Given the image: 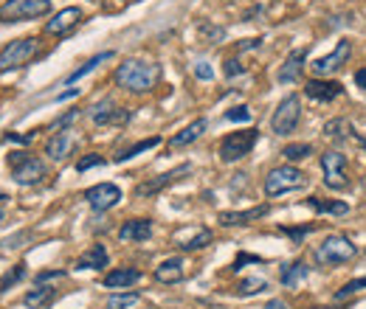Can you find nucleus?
<instances>
[{
    "label": "nucleus",
    "mask_w": 366,
    "mask_h": 309,
    "mask_svg": "<svg viewBox=\"0 0 366 309\" xmlns=\"http://www.w3.org/2000/svg\"><path fill=\"white\" fill-rule=\"evenodd\" d=\"M310 309H336V306H310Z\"/></svg>",
    "instance_id": "de8ad7c7"
},
{
    "label": "nucleus",
    "mask_w": 366,
    "mask_h": 309,
    "mask_svg": "<svg viewBox=\"0 0 366 309\" xmlns=\"http://www.w3.org/2000/svg\"><path fill=\"white\" fill-rule=\"evenodd\" d=\"M51 12V0H6L0 6V23H26L46 17Z\"/></svg>",
    "instance_id": "20e7f679"
},
{
    "label": "nucleus",
    "mask_w": 366,
    "mask_h": 309,
    "mask_svg": "<svg viewBox=\"0 0 366 309\" xmlns=\"http://www.w3.org/2000/svg\"><path fill=\"white\" fill-rule=\"evenodd\" d=\"M315 211H321V214H333V216H344V214H349V205L347 203H341V200H321V197H310L307 200Z\"/></svg>",
    "instance_id": "c85d7f7f"
},
{
    "label": "nucleus",
    "mask_w": 366,
    "mask_h": 309,
    "mask_svg": "<svg viewBox=\"0 0 366 309\" xmlns=\"http://www.w3.org/2000/svg\"><path fill=\"white\" fill-rule=\"evenodd\" d=\"M172 245L181 247V250H200V247L212 245V231H209V228H200V225L181 228V231H175Z\"/></svg>",
    "instance_id": "f8f14e48"
},
{
    "label": "nucleus",
    "mask_w": 366,
    "mask_h": 309,
    "mask_svg": "<svg viewBox=\"0 0 366 309\" xmlns=\"http://www.w3.org/2000/svg\"><path fill=\"white\" fill-rule=\"evenodd\" d=\"M0 200H3V191H0Z\"/></svg>",
    "instance_id": "8fccbe9b"
},
{
    "label": "nucleus",
    "mask_w": 366,
    "mask_h": 309,
    "mask_svg": "<svg viewBox=\"0 0 366 309\" xmlns=\"http://www.w3.org/2000/svg\"><path fill=\"white\" fill-rule=\"evenodd\" d=\"M76 93H79V91H76V87H71V91H65V93H60V96H57V102H65V99H73Z\"/></svg>",
    "instance_id": "a18cd8bd"
},
{
    "label": "nucleus",
    "mask_w": 366,
    "mask_h": 309,
    "mask_svg": "<svg viewBox=\"0 0 366 309\" xmlns=\"http://www.w3.org/2000/svg\"><path fill=\"white\" fill-rule=\"evenodd\" d=\"M324 135H327L330 141H336V144H341V141H347L349 135H355V129L349 127L347 118H333V121L324 124Z\"/></svg>",
    "instance_id": "393cba45"
},
{
    "label": "nucleus",
    "mask_w": 366,
    "mask_h": 309,
    "mask_svg": "<svg viewBox=\"0 0 366 309\" xmlns=\"http://www.w3.org/2000/svg\"><path fill=\"white\" fill-rule=\"evenodd\" d=\"M239 73H242V65H239L237 59H228V62H226V76L234 79V76H239Z\"/></svg>",
    "instance_id": "a19ab883"
},
{
    "label": "nucleus",
    "mask_w": 366,
    "mask_h": 309,
    "mask_svg": "<svg viewBox=\"0 0 366 309\" xmlns=\"http://www.w3.org/2000/svg\"><path fill=\"white\" fill-rule=\"evenodd\" d=\"M91 118H93V124H99V127H104V124H125V121L130 118V110L116 107L110 99H104V102H99V104L91 110Z\"/></svg>",
    "instance_id": "dca6fc26"
},
{
    "label": "nucleus",
    "mask_w": 366,
    "mask_h": 309,
    "mask_svg": "<svg viewBox=\"0 0 366 309\" xmlns=\"http://www.w3.org/2000/svg\"><path fill=\"white\" fill-rule=\"evenodd\" d=\"M3 219H6V214H3V211H0V223H3Z\"/></svg>",
    "instance_id": "09e8293b"
},
{
    "label": "nucleus",
    "mask_w": 366,
    "mask_h": 309,
    "mask_svg": "<svg viewBox=\"0 0 366 309\" xmlns=\"http://www.w3.org/2000/svg\"><path fill=\"white\" fill-rule=\"evenodd\" d=\"M76 118H79V110H68L65 115H60V118L51 124V129H68V127H71Z\"/></svg>",
    "instance_id": "e433bc0d"
},
{
    "label": "nucleus",
    "mask_w": 366,
    "mask_h": 309,
    "mask_svg": "<svg viewBox=\"0 0 366 309\" xmlns=\"http://www.w3.org/2000/svg\"><path fill=\"white\" fill-rule=\"evenodd\" d=\"M194 76H197V79H203V82H209V79L214 76V71H212V65H209V62H197V65H194Z\"/></svg>",
    "instance_id": "58836bf2"
},
{
    "label": "nucleus",
    "mask_w": 366,
    "mask_h": 309,
    "mask_svg": "<svg viewBox=\"0 0 366 309\" xmlns=\"http://www.w3.org/2000/svg\"><path fill=\"white\" fill-rule=\"evenodd\" d=\"M310 152H313V147H310V144H288V147L282 149L284 160H291V163H299V160L310 158Z\"/></svg>",
    "instance_id": "2f4dec72"
},
{
    "label": "nucleus",
    "mask_w": 366,
    "mask_h": 309,
    "mask_svg": "<svg viewBox=\"0 0 366 309\" xmlns=\"http://www.w3.org/2000/svg\"><path fill=\"white\" fill-rule=\"evenodd\" d=\"M307 186V174L296 166H276L265 178V197H279L288 191H299Z\"/></svg>",
    "instance_id": "7ed1b4c3"
},
{
    "label": "nucleus",
    "mask_w": 366,
    "mask_h": 309,
    "mask_svg": "<svg viewBox=\"0 0 366 309\" xmlns=\"http://www.w3.org/2000/svg\"><path fill=\"white\" fill-rule=\"evenodd\" d=\"M9 169L15 183L20 186H34L46 178V163L34 158L31 152H9Z\"/></svg>",
    "instance_id": "39448f33"
},
{
    "label": "nucleus",
    "mask_w": 366,
    "mask_h": 309,
    "mask_svg": "<svg viewBox=\"0 0 366 309\" xmlns=\"http://www.w3.org/2000/svg\"><path fill=\"white\" fill-rule=\"evenodd\" d=\"M85 17H82V9H76V6H68V9H62V12H57L54 15V20H48L46 23V31L48 34H54V37H65L68 31H73L79 23H82Z\"/></svg>",
    "instance_id": "ddd939ff"
},
{
    "label": "nucleus",
    "mask_w": 366,
    "mask_h": 309,
    "mask_svg": "<svg viewBox=\"0 0 366 309\" xmlns=\"http://www.w3.org/2000/svg\"><path fill=\"white\" fill-rule=\"evenodd\" d=\"M321 171H324V183H327V189H347L349 186V178H347V155L341 152H324L321 155Z\"/></svg>",
    "instance_id": "1a4fd4ad"
},
{
    "label": "nucleus",
    "mask_w": 366,
    "mask_h": 309,
    "mask_svg": "<svg viewBox=\"0 0 366 309\" xmlns=\"http://www.w3.org/2000/svg\"><path fill=\"white\" fill-rule=\"evenodd\" d=\"M85 200L93 211H110L113 205L121 203V189L116 183H99V186H91L85 191Z\"/></svg>",
    "instance_id": "9b49d317"
},
{
    "label": "nucleus",
    "mask_w": 366,
    "mask_h": 309,
    "mask_svg": "<svg viewBox=\"0 0 366 309\" xmlns=\"http://www.w3.org/2000/svg\"><path fill=\"white\" fill-rule=\"evenodd\" d=\"M93 3H96V0H93Z\"/></svg>",
    "instance_id": "603ef678"
},
{
    "label": "nucleus",
    "mask_w": 366,
    "mask_h": 309,
    "mask_svg": "<svg viewBox=\"0 0 366 309\" xmlns=\"http://www.w3.org/2000/svg\"><path fill=\"white\" fill-rule=\"evenodd\" d=\"M358 84H360V87H366V71H360V73H358Z\"/></svg>",
    "instance_id": "49530a36"
},
{
    "label": "nucleus",
    "mask_w": 366,
    "mask_h": 309,
    "mask_svg": "<svg viewBox=\"0 0 366 309\" xmlns=\"http://www.w3.org/2000/svg\"><path fill=\"white\" fill-rule=\"evenodd\" d=\"M104 163V158L102 155H85L82 160L76 163V171H88V169H93V166H102Z\"/></svg>",
    "instance_id": "c9c22d12"
},
{
    "label": "nucleus",
    "mask_w": 366,
    "mask_h": 309,
    "mask_svg": "<svg viewBox=\"0 0 366 309\" xmlns=\"http://www.w3.org/2000/svg\"><path fill=\"white\" fill-rule=\"evenodd\" d=\"M226 118L228 121H251V110L248 107H234V110L226 113Z\"/></svg>",
    "instance_id": "4c0bfd02"
},
{
    "label": "nucleus",
    "mask_w": 366,
    "mask_h": 309,
    "mask_svg": "<svg viewBox=\"0 0 366 309\" xmlns=\"http://www.w3.org/2000/svg\"><path fill=\"white\" fill-rule=\"evenodd\" d=\"M262 290H268L265 279H246V281H239V287H237L239 295H254V292H262Z\"/></svg>",
    "instance_id": "473e14b6"
},
{
    "label": "nucleus",
    "mask_w": 366,
    "mask_h": 309,
    "mask_svg": "<svg viewBox=\"0 0 366 309\" xmlns=\"http://www.w3.org/2000/svg\"><path fill=\"white\" fill-rule=\"evenodd\" d=\"M107 59H113V51H102V54L91 57V59H88V62L82 65V68H76V71H73V73H71V76L65 79V84H73V82H79V79H82V76H88L91 71H96V68H99L102 62H107Z\"/></svg>",
    "instance_id": "cd10ccee"
},
{
    "label": "nucleus",
    "mask_w": 366,
    "mask_h": 309,
    "mask_svg": "<svg viewBox=\"0 0 366 309\" xmlns=\"http://www.w3.org/2000/svg\"><path fill=\"white\" fill-rule=\"evenodd\" d=\"M307 276H310L307 261H293V264H288V268L282 270V284H284V287H296V284H302Z\"/></svg>",
    "instance_id": "bb28decb"
},
{
    "label": "nucleus",
    "mask_w": 366,
    "mask_h": 309,
    "mask_svg": "<svg viewBox=\"0 0 366 309\" xmlns=\"http://www.w3.org/2000/svg\"><path fill=\"white\" fill-rule=\"evenodd\" d=\"M62 276H65L62 270H51V273H39V276H37V281L43 284V281H51V279H62Z\"/></svg>",
    "instance_id": "79ce46f5"
},
{
    "label": "nucleus",
    "mask_w": 366,
    "mask_h": 309,
    "mask_svg": "<svg viewBox=\"0 0 366 309\" xmlns=\"http://www.w3.org/2000/svg\"><path fill=\"white\" fill-rule=\"evenodd\" d=\"M360 290H366V276H363V279H355V281H347V284L336 292V301H344V298H349V295H355V292H360Z\"/></svg>",
    "instance_id": "72a5a7b5"
},
{
    "label": "nucleus",
    "mask_w": 366,
    "mask_h": 309,
    "mask_svg": "<svg viewBox=\"0 0 366 309\" xmlns=\"http://www.w3.org/2000/svg\"><path fill=\"white\" fill-rule=\"evenodd\" d=\"M51 301H54V287H37V290L26 292V298H23V303L28 309H48Z\"/></svg>",
    "instance_id": "a878e982"
},
{
    "label": "nucleus",
    "mask_w": 366,
    "mask_h": 309,
    "mask_svg": "<svg viewBox=\"0 0 366 309\" xmlns=\"http://www.w3.org/2000/svg\"><path fill=\"white\" fill-rule=\"evenodd\" d=\"M259 138L257 129H242V132H231L220 141V160L223 163H234V160H242L246 155H251L254 144Z\"/></svg>",
    "instance_id": "6e6552de"
},
{
    "label": "nucleus",
    "mask_w": 366,
    "mask_h": 309,
    "mask_svg": "<svg viewBox=\"0 0 366 309\" xmlns=\"http://www.w3.org/2000/svg\"><path fill=\"white\" fill-rule=\"evenodd\" d=\"M73 147H76L73 129H60V132H54V135L48 138V144H46V155H48L51 160H65V158L73 152Z\"/></svg>",
    "instance_id": "4468645a"
},
{
    "label": "nucleus",
    "mask_w": 366,
    "mask_h": 309,
    "mask_svg": "<svg viewBox=\"0 0 366 309\" xmlns=\"http://www.w3.org/2000/svg\"><path fill=\"white\" fill-rule=\"evenodd\" d=\"M155 279L161 281V284H178V281H183L186 279V270H183V259H164L155 268Z\"/></svg>",
    "instance_id": "aec40b11"
},
{
    "label": "nucleus",
    "mask_w": 366,
    "mask_h": 309,
    "mask_svg": "<svg viewBox=\"0 0 366 309\" xmlns=\"http://www.w3.org/2000/svg\"><path fill=\"white\" fill-rule=\"evenodd\" d=\"M304 93L310 99H315V102H333V99H338L344 93V87L338 82H330V79L327 82H324V79H310L307 87H304Z\"/></svg>",
    "instance_id": "6ab92c4d"
},
{
    "label": "nucleus",
    "mask_w": 366,
    "mask_h": 309,
    "mask_svg": "<svg viewBox=\"0 0 366 309\" xmlns=\"http://www.w3.org/2000/svg\"><path fill=\"white\" fill-rule=\"evenodd\" d=\"M161 144V138L158 135H152V138H147V141H138V144H133L130 149H125V152H118L116 155V160L118 163H125V160H133L136 155H141V152H149V149H155Z\"/></svg>",
    "instance_id": "c756f323"
},
{
    "label": "nucleus",
    "mask_w": 366,
    "mask_h": 309,
    "mask_svg": "<svg viewBox=\"0 0 366 309\" xmlns=\"http://www.w3.org/2000/svg\"><path fill=\"white\" fill-rule=\"evenodd\" d=\"M363 186H366V180H363Z\"/></svg>",
    "instance_id": "3c124183"
},
{
    "label": "nucleus",
    "mask_w": 366,
    "mask_h": 309,
    "mask_svg": "<svg viewBox=\"0 0 366 309\" xmlns=\"http://www.w3.org/2000/svg\"><path fill=\"white\" fill-rule=\"evenodd\" d=\"M262 46V39H242L239 42V51H248V48H259Z\"/></svg>",
    "instance_id": "c03bdc74"
},
{
    "label": "nucleus",
    "mask_w": 366,
    "mask_h": 309,
    "mask_svg": "<svg viewBox=\"0 0 366 309\" xmlns=\"http://www.w3.org/2000/svg\"><path fill=\"white\" fill-rule=\"evenodd\" d=\"M186 171H189V163H183V166H178V169H172V171H167V174H158V178L141 183V186L136 189V194H138V197H152V194H158L161 189H167L170 183H175L181 174H186Z\"/></svg>",
    "instance_id": "a211bd4d"
},
{
    "label": "nucleus",
    "mask_w": 366,
    "mask_h": 309,
    "mask_svg": "<svg viewBox=\"0 0 366 309\" xmlns=\"http://www.w3.org/2000/svg\"><path fill=\"white\" fill-rule=\"evenodd\" d=\"M152 236V223L149 219H130L118 228V239L121 242H147Z\"/></svg>",
    "instance_id": "412c9836"
},
{
    "label": "nucleus",
    "mask_w": 366,
    "mask_h": 309,
    "mask_svg": "<svg viewBox=\"0 0 366 309\" xmlns=\"http://www.w3.org/2000/svg\"><path fill=\"white\" fill-rule=\"evenodd\" d=\"M76 268L79 270H102V268H107V250H104V245H93L91 250H85L82 256L76 259Z\"/></svg>",
    "instance_id": "b1692460"
},
{
    "label": "nucleus",
    "mask_w": 366,
    "mask_h": 309,
    "mask_svg": "<svg viewBox=\"0 0 366 309\" xmlns=\"http://www.w3.org/2000/svg\"><path fill=\"white\" fill-rule=\"evenodd\" d=\"M141 301L138 292H118V295H110L107 298V309H130Z\"/></svg>",
    "instance_id": "7c9ffc66"
},
{
    "label": "nucleus",
    "mask_w": 366,
    "mask_h": 309,
    "mask_svg": "<svg viewBox=\"0 0 366 309\" xmlns=\"http://www.w3.org/2000/svg\"><path fill=\"white\" fill-rule=\"evenodd\" d=\"M268 211H271L268 205H254V208H248V211H223V214L217 216V223L226 225V228H234V225H251V223H257V219H262Z\"/></svg>",
    "instance_id": "2eb2a0df"
},
{
    "label": "nucleus",
    "mask_w": 366,
    "mask_h": 309,
    "mask_svg": "<svg viewBox=\"0 0 366 309\" xmlns=\"http://www.w3.org/2000/svg\"><path fill=\"white\" fill-rule=\"evenodd\" d=\"M136 281H141V273L136 268H118V270H110L104 276L107 290H125V287H133Z\"/></svg>",
    "instance_id": "4be33fe9"
},
{
    "label": "nucleus",
    "mask_w": 366,
    "mask_h": 309,
    "mask_svg": "<svg viewBox=\"0 0 366 309\" xmlns=\"http://www.w3.org/2000/svg\"><path fill=\"white\" fill-rule=\"evenodd\" d=\"M26 276V264H17V268L12 270V273H6L3 279H0V290H9V287H15L20 279Z\"/></svg>",
    "instance_id": "f704fd0d"
},
{
    "label": "nucleus",
    "mask_w": 366,
    "mask_h": 309,
    "mask_svg": "<svg viewBox=\"0 0 366 309\" xmlns=\"http://www.w3.org/2000/svg\"><path fill=\"white\" fill-rule=\"evenodd\" d=\"M304 59H307V51H304V48L291 51L288 59H284L282 68H279V82H282V84L299 82V79H302V71H304Z\"/></svg>",
    "instance_id": "f3484780"
},
{
    "label": "nucleus",
    "mask_w": 366,
    "mask_h": 309,
    "mask_svg": "<svg viewBox=\"0 0 366 309\" xmlns=\"http://www.w3.org/2000/svg\"><path fill=\"white\" fill-rule=\"evenodd\" d=\"M284 234H291V236H304V234H310L313 231V225H304V228H282Z\"/></svg>",
    "instance_id": "37998d69"
},
{
    "label": "nucleus",
    "mask_w": 366,
    "mask_h": 309,
    "mask_svg": "<svg viewBox=\"0 0 366 309\" xmlns=\"http://www.w3.org/2000/svg\"><path fill=\"white\" fill-rule=\"evenodd\" d=\"M349 57H352V42H349V39H338L336 51L327 54V57H321V59H315V62H313V71H315L318 76H330V73L341 71V68L349 62Z\"/></svg>",
    "instance_id": "9d476101"
},
{
    "label": "nucleus",
    "mask_w": 366,
    "mask_h": 309,
    "mask_svg": "<svg viewBox=\"0 0 366 309\" xmlns=\"http://www.w3.org/2000/svg\"><path fill=\"white\" fill-rule=\"evenodd\" d=\"M302 121V99L299 96H284L279 102V107L271 115V129L276 135H291Z\"/></svg>",
    "instance_id": "0eeeda50"
},
{
    "label": "nucleus",
    "mask_w": 366,
    "mask_h": 309,
    "mask_svg": "<svg viewBox=\"0 0 366 309\" xmlns=\"http://www.w3.org/2000/svg\"><path fill=\"white\" fill-rule=\"evenodd\" d=\"M34 138V132H26V135H17V132H9V135H6V144L12 141V144H28Z\"/></svg>",
    "instance_id": "ea45409f"
},
{
    "label": "nucleus",
    "mask_w": 366,
    "mask_h": 309,
    "mask_svg": "<svg viewBox=\"0 0 366 309\" xmlns=\"http://www.w3.org/2000/svg\"><path fill=\"white\" fill-rule=\"evenodd\" d=\"M355 256H358V245L349 236H341V234L327 236L315 247V261L324 264V268H333V264H347Z\"/></svg>",
    "instance_id": "f03ea898"
},
{
    "label": "nucleus",
    "mask_w": 366,
    "mask_h": 309,
    "mask_svg": "<svg viewBox=\"0 0 366 309\" xmlns=\"http://www.w3.org/2000/svg\"><path fill=\"white\" fill-rule=\"evenodd\" d=\"M39 54V39L37 37H23L9 42L6 48H0V71H15L28 65Z\"/></svg>",
    "instance_id": "423d86ee"
},
{
    "label": "nucleus",
    "mask_w": 366,
    "mask_h": 309,
    "mask_svg": "<svg viewBox=\"0 0 366 309\" xmlns=\"http://www.w3.org/2000/svg\"><path fill=\"white\" fill-rule=\"evenodd\" d=\"M206 127H209V124H206V118H197V121H192L186 129H181L178 135H172V138H170V147H172V149H181V147H189V144H194V141L203 135V132H206Z\"/></svg>",
    "instance_id": "5701e85b"
},
{
    "label": "nucleus",
    "mask_w": 366,
    "mask_h": 309,
    "mask_svg": "<svg viewBox=\"0 0 366 309\" xmlns=\"http://www.w3.org/2000/svg\"><path fill=\"white\" fill-rule=\"evenodd\" d=\"M161 79V68L144 59H125L116 68V84L127 93H149Z\"/></svg>",
    "instance_id": "f257e3e1"
}]
</instances>
